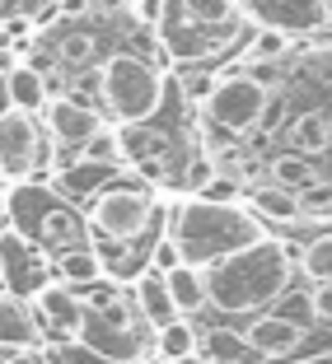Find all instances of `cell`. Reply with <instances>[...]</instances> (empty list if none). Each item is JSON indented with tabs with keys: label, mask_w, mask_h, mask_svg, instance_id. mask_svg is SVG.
Instances as JSON below:
<instances>
[{
	"label": "cell",
	"mask_w": 332,
	"mask_h": 364,
	"mask_svg": "<svg viewBox=\"0 0 332 364\" xmlns=\"http://www.w3.org/2000/svg\"><path fill=\"white\" fill-rule=\"evenodd\" d=\"M164 234L178 243L182 262L211 267V262L229 257L239 247L267 238V229H262V215H253L244 201H211V196L192 192V196H182V201L169 205Z\"/></svg>",
	"instance_id": "cell-1"
},
{
	"label": "cell",
	"mask_w": 332,
	"mask_h": 364,
	"mask_svg": "<svg viewBox=\"0 0 332 364\" xmlns=\"http://www.w3.org/2000/svg\"><path fill=\"white\" fill-rule=\"evenodd\" d=\"M290 271H295L290 247L267 234L206 267V299L215 313H257L286 294Z\"/></svg>",
	"instance_id": "cell-2"
},
{
	"label": "cell",
	"mask_w": 332,
	"mask_h": 364,
	"mask_svg": "<svg viewBox=\"0 0 332 364\" xmlns=\"http://www.w3.org/2000/svg\"><path fill=\"white\" fill-rule=\"evenodd\" d=\"M5 210H10V229L24 243H38V252H71V247H89V215H80L76 205L66 201L52 187H38V182H19L10 196H5Z\"/></svg>",
	"instance_id": "cell-3"
},
{
	"label": "cell",
	"mask_w": 332,
	"mask_h": 364,
	"mask_svg": "<svg viewBox=\"0 0 332 364\" xmlns=\"http://www.w3.org/2000/svg\"><path fill=\"white\" fill-rule=\"evenodd\" d=\"M94 89H98V103H103L108 122L131 127V122H150L160 112L169 80H164V70L150 56L113 52L94 65Z\"/></svg>",
	"instance_id": "cell-4"
},
{
	"label": "cell",
	"mask_w": 332,
	"mask_h": 364,
	"mask_svg": "<svg viewBox=\"0 0 332 364\" xmlns=\"http://www.w3.org/2000/svg\"><path fill=\"white\" fill-rule=\"evenodd\" d=\"M267 103H271V85L257 80L248 65H239V70L215 75L211 94L202 98V117H206V127L220 131V136H248V131L262 122Z\"/></svg>",
	"instance_id": "cell-5"
},
{
	"label": "cell",
	"mask_w": 332,
	"mask_h": 364,
	"mask_svg": "<svg viewBox=\"0 0 332 364\" xmlns=\"http://www.w3.org/2000/svg\"><path fill=\"white\" fill-rule=\"evenodd\" d=\"M150 220H155V192H145V187L118 182V187H98V192L89 196V229L113 238V243L140 238Z\"/></svg>",
	"instance_id": "cell-6"
},
{
	"label": "cell",
	"mask_w": 332,
	"mask_h": 364,
	"mask_svg": "<svg viewBox=\"0 0 332 364\" xmlns=\"http://www.w3.org/2000/svg\"><path fill=\"white\" fill-rule=\"evenodd\" d=\"M47 154H52V136L38 122V112L5 107L0 112V173L5 178H28L33 168H47Z\"/></svg>",
	"instance_id": "cell-7"
},
{
	"label": "cell",
	"mask_w": 332,
	"mask_h": 364,
	"mask_svg": "<svg viewBox=\"0 0 332 364\" xmlns=\"http://www.w3.org/2000/svg\"><path fill=\"white\" fill-rule=\"evenodd\" d=\"M155 38H160V47H164V52H169L178 65H202V61H211V56L239 47L234 38H225V33H211V28H202L197 19H187V14H182L173 0H164V14H160V23H155Z\"/></svg>",
	"instance_id": "cell-8"
},
{
	"label": "cell",
	"mask_w": 332,
	"mask_h": 364,
	"mask_svg": "<svg viewBox=\"0 0 332 364\" xmlns=\"http://www.w3.org/2000/svg\"><path fill=\"white\" fill-rule=\"evenodd\" d=\"M43 127H47V136H52V145L61 150V164H66V154L76 159V150L103 127V112L80 103V98H71V94H56V98H47V107H43Z\"/></svg>",
	"instance_id": "cell-9"
},
{
	"label": "cell",
	"mask_w": 332,
	"mask_h": 364,
	"mask_svg": "<svg viewBox=\"0 0 332 364\" xmlns=\"http://www.w3.org/2000/svg\"><path fill=\"white\" fill-rule=\"evenodd\" d=\"M33 313L43 322V332L56 336V341H76L80 336V322H85V299H80L76 285H66L61 276L43 280L33 289Z\"/></svg>",
	"instance_id": "cell-10"
},
{
	"label": "cell",
	"mask_w": 332,
	"mask_h": 364,
	"mask_svg": "<svg viewBox=\"0 0 332 364\" xmlns=\"http://www.w3.org/2000/svg\"><path fill=\"white\" fill-rule=\"evenodd\" d=\"M239 10L248 14V23H267L286 33H318L332 23L328 0H239Z\"/></svg>",
	"instance_id": "cell-11"
},
{
	"label": "cell",
	"mask_w": 332,
	"mask_h": 364,
	"mask_svg": "<svg viewBox=\"0 0 332 364\" xmlns=\"http://www.w3.org/2000/svg\"><path fill=\"white\" fill-rule=\"evenodd\" d=\"M244 336L257 346V355H262V360H286V355H300V350H304V341H309V327L281 318V313H262V318L248 322Z\"/></svg>",
	"instance_id": "cell-12"
},
{
	"label": "cell",
	"mask_w": 332,
	"mask_h": 364,
	"mask_svg": "<svg viewBox=\"0 0 332 364\" xmlns=\"http://www.w3.org/2000/svg\"><path fill=\"white\" fill-rule=\"evenodd\" d=\"M43 322L33 313V304H24L19 294H0V350H28L43 346Z\"/></svg>",
	"instance_id": "cell-13"
},
{
	"label": "cell",
	"mask_w": 332,
	"mask_h": 364,
	"mask_svg": "<svg viewBox=\"0 0 332 364\" xmlns=\"http://www.w3.org/2000/svg\"><path fill=\"white\" fill-rule=\"evenodd\" d=\"M47 47H52V56H56L61 70H85V65L98 61V33L89 28V23L61 19V28L47 33Z\"/></svg>",
	"instance_id": "cell-14"
},
{
	"label": "cell",
	"mask_w": 332,
	"mask_h": 364,
	"mask_svg": "<svg viewBox=\"0 0 332 364\" xmlns=\"http://www.w3.org/2000/svg\"><path fill=\"white\" fill-rule=\"evenodd\" d=\"M131 299H136V313L145 318V327H169L173 318H182L178 313V304H173V294H169V285H164V271H155V267H145L136 276V285H131Z\"/></svg>",
	"instance_id": "cell-15"
},
{
	"label": "cell",
	"mask_w": 332,
	"mask_h": 364,
	"mask_svg": "<svg viewBox=\"0 0 332 364\" xmlns=\"http://www.w3.org/2000/svg\"><path fill=\"white\" fill-rule=\"evenodd\" d=\"M281 136H286L290 150L309 154V159H318V154L332 150V117L323 112V107H304V112H290L286 127H281Z\"/></svg>",
	"instance_id": "cell-16"
},
{
	"label": "cell",
	"mask_w": 332,
	"mask_h": 364,
	"mask_svg": "<svg viewBox=\"0 0 332 364\" xmlns=\"http://www.w3.org/2000/svg\"><path fill=\"white\" fill-rule=\"evenodd\" d=\"M244 205L253 215H262V220H271V225H295V220H304L300 192H290L281 182H253L244 192Z\"/></svg>",
	"instance_id": "cell-17"
},
{
	"label": "cell",
	"mask_w": 332,
	"mask_h": 364,
	"mask_svg": "<svg viewBox=\"0 0 332 364\" xmlns=\"http://www.w3.org/2000/svg\"><path fill=\"white\" fill-rule=\"evenodd\" d=\"M187 19H197L202 28H211V33H225V38H244V23H248V14L239 10V0H173Z\"/></svg>",
	"instance_id": "cell-18"
},
{
	"label": "cell",
	"mask_w": 332,
	"mask_h": 364,
	"mask_svg": "<svg viewBox=\"0 0 332 364\" xmlns=\"http://www.w3.org/2000/svg\"><path fill=\"white\" fill-rule=\"evenodd\" d=\"M0 94H5V103L10 107H24V112H43L47 107V75L38 70V65L19 61L5 70V80H0Z\"/></svg>",
	"instance_id": "cell-19"
},
{
	"label": "cell",
	"mask_w": 332,
	"mask_h": 364,
	"mask_svg": "<svg viewBox=\"0 0 332 364\" xmlns=\"http://www.w3.org/2000/svg\"><path fill=\"white\" fill-rule=\"evenodd\" d=\"M164 285H169L173 304H178V313L187 318V313H202L211 309V299H206V267H192V262H178V267L164 271Z\"/></svg>",
	"instance_id": "cell-20"
},
{
	"label": "cell",
	"mask_w": 332,
	"mask_h": 364,
	"mask_svg": "<svg viewBox=\"0 0 332 364\" xmlns=\"http://www.w3.org/2000/svg\"><path fill=\"white\" fill-rule=\"evenodd\" d=\"M56 276H61L66 285H76V289H94L98 280H108V267H103V257H98L94 247H71V252L56 257Z\"/></svg>",
	"instance_id": "cell-21"
},
{
	"label": "cell",
	"mask_w": 332,
	"mask_h": 364,
	"mask_svg": "<svg viewBox=\"0 0 332 364\" xmlns=\"http://www.w3.org/2000/svg\"><path fill=\"white\" fill-rule=\"evenodd\" d=\"M76 159H85V164H108V168H127V145H122V127L113 122V127H98L94 136L85 140L76 150Z\"/></svg>",
	"instance_id": "cell-22"
},
{
	"label": "cell",
	"mask_w": 332,
	"mask_h": 364,
	"mask_svg": "<svg viewBox=\"0 0 332 364\" xmlns=\"http://www.w3.org/2000/svg\"><path fill=\"white\" fill-rule=\"evenodd\" d=\"M155 350H160L164 364H178V360H187V355L202 350V336H197V327L187 318H173L169 327L155 332Z\"/></svg>",
	"instance_id": "cell-23"
},
{
	"label": "cell",
	"mask_w": 332,
	"mask_h": 364,
	"mask_svg": "<svg viewBox=\"0 0 332 364\" xmlns=\"http://www.w3.org/2000/svg\"><path fill=\"white\" fill-rule=\"evenodd\" d=\"M267 173H271V182H281V187H290V192H304V187L323 182V173L313 168V159H309V154H300V150L276 154V159L267 164Z\"/></svg>",
	"instance_id": "cell-24"
},
{
	"label": "cell",
	"mask_w": 332,
	"mask_h": 364,
	"mask_svg": "<svg viewBox=\"0 0 332 364\" xmlns=\"http://www.w3.org/2000/svg\"><path fill=\"white\" fill-rule=\"evenodd\" d=\"M202 350L220 364H262V355H257V346L248 341V336H229V332L202 336Z\"/></svg>",
	"instance_id": "cell-25"
},
{
	"label": "cell",
	"mask_w": 332,
	"mask_h": 364,
	"mask_svg": "<svg viewBox=\"0 0 332 364\" xmlns=\"http://www.w3.org/2000/svg\"><path fill=\"white\" fill-rule=\"evenodd\" d=\"M290 47H295V33L257 23V33L248 38V47H244V61H286Z\"/></svg>",
	"instance_id": "cell-26"
},
{
	"label": "cell",
	"mask_w": 332,
	"mask_h": 364,
	"mask_svg": "<svg viewBox=\"0 0 332 364\" xmlns=\"http://www.w3.org/2000/svg\"><path fill=\"white\" fill-rule=\"evenodd\" d=\"M295 267H300V276H309L313 285L332 280V234H318V238H309Z\"/></svg>",
	"instance_id": "cell-27"
},
{
	"label": "cell",
	"mask_w": 332,
	"mask_h": 364,
	"mask_svg": "<svg viewBox=\"0 0 332 364\" xmlns=\"http://www.w3.org/2000/svg\"><path fill=\"white\" fill-rule=\"evenodd\" d=\"M281 318L300 322V327H318V313H313V289H295V294H286L281 299Z\"/></svg>",
	"instance_id": "cell-28"
},
{
	"label": "cell",
	"mask_w": 332,
	"mask_h": 364,
	"mask_svg": "<svg viewBox=\"0 0 332 364\" xmlns=\"http://www.w3.org/2000/svg\"><path fill=\"white\" fill-rule=\"evenodd\" d=\"M197 192L211 196V201H244V187H239V178H229V173H220V178H202Z\"/></svg>",
	"instance_id": "cell-29"
},
{
	"label": "cell",
	"mask_w": 332,
	"mask_h": 364,
	"mask_svg": "<svg viewBox=\"0 0 332 364\" xmlns=\"http://www.w3.org/2000/svg\"><path fill=\"white\" fill-rule=\"evenodd\" d=\"M300 210L304 215H332V182H313L300 192Z\"/></svg>",
	"instance_id": "cell-30"
},
{
	"label": "cell",
	"mask_w": 332,
	"mask_h": 364,
	"mask_svg": "<svg viewBox=\"0 0 332 364\" xmlns=\"http://www.w3.org/2000/svg\"><path fill=\"white\" fill-rule=\"evenodd\" d=\"M56 364H118V360H108V355L89 350V346H80V341H66V350H61Z\"/></svg>",
	"instance_id": "cell-31"
},
{
	"label": "cell",
	"mask_w": 332,
	"mask_h": 364,
	"mask_svg": "<svg viewBox=\"0 0 332 364\" xmlns=\"http://www.w3.org/2000/svg\"><path fill=\"white\" fill-rule=\"evenodd\" d=\"M178 262H182V252H178V243H173V238H169V234H164V238H160V243H155V247H150V267H155V271H169V267H178Z\"/></svg>",
	"instance_id": "cell-32"
},
{
	"label": "cell",
	"mask_w": 332,
	"mask_h": 364,
	"mask_svg": "<svg viewBox=\"0 0 332 364\" xmlns=\"http://www.w3.org/2000/svg\"><path fill=\"white\" fill-rule=\"evenodd\" d=\"M211 85H215V75H206V70H187V75H182V94L192 98V103H202V98L211 94Z\"/></svg>",
	"instance_id": "cell-33"
},
{
	"label": "cell",
	"mask_w": 332,
	"mask_h": 364,
	"mask_svg": "<svg viewBox=\"0 0 332 364\" xmlns=\"http://www.w3.org/2000/svg\"><path fill=\"white\" fill-rule=\"evenodd\" d=\"M5 364H56V355H47L43 346H28V350H10Z\"/></svg>",
	"instance_id": "cell-34"
},
{
	"label": "cell",
	"mask_w": 332,
	"mask_h": 364,
	"mask_svg": "<svg viewBox=\"0 0 332 364\" xmlns=\"http://www.w3.org/2000/svg\"><path fill=\"white\" fill-rule=\"evenodd\" d=\"M313 313H318V322H332V280L313 285Z\"/></svg>",
	"instance_id": "cell-35"
},
{
	"label": "cell",
	"mask_w": 332,
	"mask_h": 364,
	"mask_svg": "<svg viewBox=\"0 0 332 364\" xmlns=\"http://www.w3.org/2000/svg\"><path fill=\"white\" fill-rule=\"evenodd\" d=\"M28 5H38V0H0V19H10V14H24Z\"/></svg>",
	"instance_id": "cell-36"
},
{
	"label": "cell",
	"mask_w": 332,
	"mask_h": 364,
	"mask_svg": "<svg viewBox=\"0 0 332 364\" xmlns=\"http://www.w3.org/2000/svg\"><path fill=\"white\" fill-rule=\"evenodd\" d=\"M178 364H220V360H211L206 350H197V355H187V360H178Z\"/></svg>",
	"instance_id": "cell-37"
},
{
	"label": "cell",
	"mask_w": 332,
	"mask_h": 364,
	"mask_svg": "<svg viewBox=\"0 0 332 364\" xmlns=\"http://www.w3.org/2000/svg\"><path fill=\"white\" fill-rule=\"evenodd\" d=\"M0 280H5V257H0Z\"/></svg>",
	"instance_id": "cell-38"
},
{
	"label": "cell",
	"mask_w": 332,
	"mask_h": 364,
	"mask_svg": "<svg viewBox=\"0 0 332 364\" xmlns=\"http://www.w3.org/2000/svg\"><path fill=\"white\" fill-rule=\"evenodd\" d=\"M328 10H332V0H328Z\"/></svg>",
	"instance_id": "cell-39"
}]
</instances>
